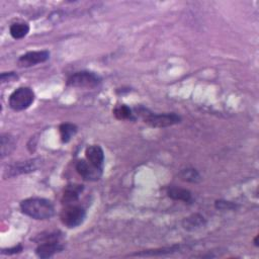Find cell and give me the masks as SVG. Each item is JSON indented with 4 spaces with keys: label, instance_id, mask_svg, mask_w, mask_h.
<instances>
[{
    "label": "cell",
    "instance_id": "cell-17",
    "mask_svg": "<svg viewBox=\"0 0 259 259\" xmlns=\"http://www.w3.org/2000/svg\"><path fill=\"white\" fill-rule=\"evenodd\" d=\"M63 143H68L72 137L77 133V127L73 124H62L59 128Z\"/></svg>",
    "mask_w": 259,
    "mask_h": 259
},
{
    "label": "cell",
    "instance_id": "cell-10",
    "mask_svg": "<svg viewBox=\"0 0 259 259\" xmlns=\"http://www.w3.org/2000/svg\"><path fill=\"white\" fill-rule=\"evenodd\" d=\"M86 160L95 167L103 169L105 165V152L98 145H91L85 151Z\"/></svg>",
    "mask_w": 259,
    "mask_h": 259
},
{
    "label": "cell",
    "instance_id": "cell-4",
    "mask_svg": "<svg viewBox=\"0 0 259 259\" xmlns=\"http://www.w3.org/2000/svg\"><path fill=\"white\" fill-rule=\"evenodd\" d=\"M101 77L91 71H80L72 74L68 80L67 84L72 87L77 88H95L101 83Z\"/></svg>",
    "mask_w": 259,
    "mask_h": 259
},
{
    "label": "cell",
    "instance_id": "cell-1",
    "mask_svg": "<svg viewBox=\"0 0 259 259\" xmlns=\"http://www.w3.org/2000/svg\"><path fill=\"white\" fill-rule=\"evenodd\" d=\"M21 210L25 215L35 220H49L55 214L53 203L41 197H31L23 200Z\"/></svg>",
    "mask_w": 259,
    "mask_h": 259
},
{
    "label": "cell",
    "instance_id": "cell-2",
    "mask_svg": "<svg viewBox=\"0 0 259 259\" xmlns=\"http://www.w3.org/2000/svg\"><path fill=\"white\" fill-rule=\"evenodd\" d=\"M134 114L140 117L144 123L153 128H167L181 122V118L174 114H154L144 107H138L134 109Z\"/></svg>",
    "mask_w": 259,
    "mask_h": 259
},
{
    "label": "cell",
    "instance_id": "cell-12",
    "mask_svg": "<svg viewBox=\"0 0 259 259\" xmlns=\"http://www.w3.org/2000/svg\"><path fill=\"white\" fill-rule=\"evenodd\" d=\"M205 219L199 214H193L182 221V227L187 231H195L205 226Z\"/></svg>",
    "mask_w": 259,
    "mask_h": 259
},
{
    "label": "cell",
    "instance_id": "cell-3",
    "mask_svg": "<svg viewBox=\"0 0 259 259\" xmlns=\"http://www.w3.org/2000/svg\"><path fill=\"white\" fill-rule=\"evenodd\" d=\"M35 100V92L30 87H20L10 96V107L16 112L29 109Z\"/></svg>",
    "mask_w": 259,
    "mask_h": 259
},
{
    "label": "cell",
    "instance_id": "cell-5",
    "mask_svg": "<svg viewBox=\"0 0 259 259\" xmlns=\"http://www.w3.org/2000/svg\"><path fill=\"white\" fill-rule=\"evenodd\" d=\"M86 212L82 206L75 204H67L60 214L61 222L68 228H76L85 220Z\"/></svg>",
    "mask_w": 259,
    "mask_h": 259
},
{
    "label": "cell",
    "instance_id": "cell-19",
    "mask_svg": "<svg viewBox=\"0 0 259 259\" xmlns=\"http://www.w3.org/2000/svg\"><path fill=\"white\" fill-rule=\"evenodd\" d=\"M180 178L184 181L187 182H191V183H197L201 180V177L199 175V173L192 168H187V169H183L180 174H179Z\"/></svg>",
    "mask_w": 259,
    "mask_h": 259
},
{
    "label": "cell",
    "instance_id": "cell-6",
    "mask_svg": "<svg viewBox=\"0 0 259 259\" xmlns=\"http://www.w3.org/2000/svg\"><path fill=\"white\" fill-rule=\"evenodd\" d=\"M42 164L41 158H35L23 162H18L11 165L5 173L6 177H15L21 174H27L36 171Z\"/></svg>",
    "mask_w": 259,
    "mask_h": 259
},
{
    "label": "cell",
    "instance_id": "cell-13",
    "mask_svg": "<svg viewBox=\"0 0 259 259\" xmlns=\"http://www.w3.org/2000/svg\"><path fill=\"white\" fill-rule=\"evenodd\" d=\"M167 194H168V196L170 198H172L174 200H180V201H184V202H189L192 199L191 193H190L189 190H187L185 188L176 187V186L169 187L168 190H167Z\"/></svg>",
    "mask_w": 259,
    "mask_h": 259
},
{
    "label": "cell",
    "instance_id": "cell-18",
    "mask_svg": "<svg viewBox=\"0 0 259 259\" xmlns=\"http://www.w3.org/2000/svg\"><path fill=\"white\" fill-rule=\"evenodd\" d=\"M114 115L118 120H135L132 109L126 105H120L116 107L114 110Z\"/></svg>",
    "mask_w": 259,
    "mask_h": 259
},
{
    "label": "cell",
    "instance_id": "cell-15",
    "mask_svg": "<svg viewBox=\"0 0 259 259\" xmlns=\"http://www.w3.org/2000/svg\"><path fill=\"white\" fill-rule=\"evenodd\" d=\"M82 189H83L82 185H76V184L68 185L63 195V202L66 204H72L73 202H75L78 199Z\"/></svg>",
    "mask_w": 259,
    "mask_h": 259
},
{
    "label": "cell",
    "instance_id": "cell-16",
    "mask_svg": "<svg viewBox=\"0 0 259 259\" xmlns=\"http://www.w3.org/2000/svg\"><path fill=\"white\" fill-rule=\"evenodd\" d=\"M30 32V26L27 23H16L12 25L10 29V33L12 37L16 40H20L25 38Z\"/></svg>",
    "mask_w": 259,
    "mask_h": 259
},
{
    "label": "cell",
    "instance_id": "cell-8",
    "mask_svg": "<svg viewBox=\"0 0 259 259\" xmlns=\"http://www.w3.org/2000/svg\"><path fill=\"white\" fill-rule=\"evenodd\" d=\"M76 170L85 180L96 181L102 175V169L93 166L87 160H80L76 164Z\"/></svg>",
    "mask_w": 259,
    "mask_h": 259
},
{
    "label": "cell",
    "instance_id": "cell-11",
    "mask_svg": "<svg viewBox=\"0 0 259 259\" xmlns=\"http://www.w3.org/2000/svg\"><path fill=\"white\" fill-rule=\"evenodd\" d=\"M182 249L181 245H174L171 247H165V248H159V249H153V250H145L139 253L132 254L131 256H138V257H151V256H163L168 254H173L176 252H179Z\"/></svg>",
    "mask_w": 259,
    "mask_h": 259
},
{
    "label": "cell",
    "instance_id": "cell-9",
    "mask_svg": "<svg viewBox=\"0 0 259 259\" xmlns=\"http://www.w3.org/2000/svg\"><path fill=\"white\" fill-rule=\"evenodd\" d=\"M63 249L64 246L60 243V240L47 241L40 243V245L36 249V254L38 255V257L46 259L52 257L58 252L63 251Z\"/></svg>",
    "mask_w": 259,
    "mask_h": 259
},
{
    "label": "cell",
    "instance_id": "cell-14",
    "mask_svg": "<svg viewBox=\"0 0 259 259\" xmlns=\"http://www.w3.org/2000/svg\"><path fill=\"white\" fill-rule=\"evenodd\" d=\"M17 147V142L15 137L10 134L2 135V158H5L10 155Z\"/></svg>",
    "mask_w": 259,
    "mask_h": 259
},
{
    "label": "cell",
    "instance_id": "cell-22",
    "mask_svg": "<svg viewBox=\"0 0 259 259\" xmlns=\"http://www.w3.org/2000/svg\"><path fill=\"white\" fill-rule=\"evenodd\" d=\"M22 251H23V246H22V245H18V246H16V247H14V248L4 249V250L2 251V254H9V255H11V254L20 253V252H22Z\"/></svg>",
    "mask_w": 259,
    "mask_h": 259
},
{
    "label": "cell",
    "instance_id": "cell-7",
    "mask_svg": "<svg viewBox=\"0 0 259 259\" xmlns=\"http://www.w3.org/2000/svg\"><path fill=\"white\" fill-rule=\"evenodd\" d=\"M50 58V52L44 51H32L22 55L18 60L20 67H32L37 64L44 63Z\"/></svg>",
    "mask_w": 259,
    "mask_h": 259
},
{
    "label": "cell",
    "instance_id": "cell-20",
    "mask_svg": "<svg viewBox=\"0 0 259 259\" xmlns=\"http://www.w3.org/2000/svg\"><path fill=\"white\" fill-rule=\"evenodd\" d=\"M216 208L219 209V210H223V211H231V210H235L237 208V204L234 203V202H231V201H226V200H217L216 203Z\"/></svg>",
    "mask_w": 259,
    "mask_h": 259
},
{
    "label": "cell",
    "instance_id": "cell-21",
    "mask_svg": "<svg viewBox=\"0 0 259 259\" xmlns=\"http://www.w3.org/2000/svg\"><path fill=\"white\" fill-rule=\"evenodd\" d=\"M0 79H2L3 83L14 82L19 79V75L16 72H5L2 74V76H0Z\"/></svg>",
    "mask_w": 259,
    "mask_h": 259
}]
</instances>
